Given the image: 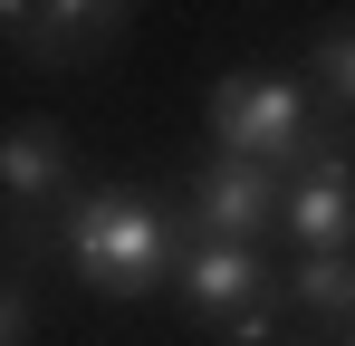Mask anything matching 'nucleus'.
<instances>
[{
    "label": "nucleus",
    "instance_id": "1",
    "mask_svg": "<svg viewBox=\"0 0 355 346\" xmlns=\"http://www.w3.org/2000/svg\"><path fill=\"white\" fill-rule=\"evenodd\" d=\"M67 260H77V279L106 288V298H144L173 270V222H164V202H144L125 183H96L67 212Z\"/></svg>",
    "mask_w": 355,
    "mask_h": 346
},
{
    "label": "nucleus",
    "instance_id": "2",
    "mask_svg": "<svg viewBox=\"0 0 355 346\" xmlns=\"http://www.w3.org/2000/svg\"><path fill=\"white\" fill-rule=\"evenodd\" d=\"M173 279H182V308H192L211 337H231V346H259L269 318H279V279L259 270L250 240H211V231H192L182 260H173Z\"/></svg>",
    "mask_w": 355,
    "mask_h": 346
},
{
    "label": "nucleus",
    "instance_id": "3",
    "mask_svg": "<svg viewBox=\"0 0 355 346\" xmlns=\"http://www.w3.org/2000/svg\"><path fill=\"white\" fill-rule=\"evenodd\" d=\"M211 135L231 164H269L288 173L307 154V87L297 77H269V67H231L211 87Z\"/></svg>",
    "mask_w": 355,
    "mask_h": 346
},
{
    "label": "nucleus",
    "instance_id": "4",
    "mask_svg": "<svg viewBox=\"0 0 355 346\" xmlns=\"http://www.w3.org/2000/svg\"><path fill=\"white\" fill-rule=\"evenodd\" d=\"M125 19H135V10H116V0H58V10L0 0V49L67 67V58H96V49H116V39H125Z\"/></svg>",
    "mask_w": 355,
    "mask_h": 346
},
{
    "label": "nucleus",
    "instance_id": "5",
    "mask_svg": "<svg viewBox=\"0 0 355 346\" xmlns=\"http://www.w3.org/2000/svg\"><path fill=\"white\" fill-rule=\"evenodd\" d=\"M269 222H288V183L269 164H202L192 173V231H211V240H259Z\"/></svg>",
    "mask_w": 355,
    "mask_h": 346
},
{
    "label": "nucleus",
    "instance_id": "6",
    "mask_svg": "<svg viewBox=\"0 0 355 346\" xmlns=\"http://www.w3.org/2000/svg\"><path fill=\"white\" fill-rule=\"evenodd\" d=\"M288 231H297V250H346L355 240V164L346 154H317L288 183Z\"/></svg>",
    "mask_w": 355,
    "mask_h": 346
},
{
    "label": "nucleus",
    "instance_id": "7",
    "mask_svg": "<svg viewBox=\"0 0 355 346\" xmlns=\"http://www.w3.org/2000/svg\"><path fill=\"white\" fill-rule=\"evenodd\" d=\"M67 173H77V154H67L58 115H19V125L0 135V192H10V202H49Z\"/></svg>",
    "mask_w": 355,
    "mask_h": 346
},
{
    "label": "nucleus",
    "instance_id": "8",
    "mask_svg": "<svg viewBox=\"0 0 355 346\" xmlns=\"http://www.w3.org/2000/svg\"><path fill=\"white\" fill-rule=\"evenodd\" d=\"M288 288H297V308H317V318L355 327V250H307Z\"/></svg>",
    "mask_w": 355,
    "mask_h": 346
},
{
    "label": "nucleus",
    "instance_id": "9",
    "mask_svg": "<svg viewBox=\"0 0 355 346\" xmlns=\"http://www.w3.org/2000/svg\"><path fill=\"white\" fill-rule=\"evenodd\" d=\"M317 87H327L336 106H355V29H327V39H317Z\"/></svg>",
    "mask_w": 355,
    "mask_h": 346
},
{
    "label": "nucleus",
    "instance_id": "10",
    "mask_svg": "<svg viewBox=\"0 0 355 346\" xmlns=\"http://www.w3.org/2000/svg\"><path fill=\"white\" fill-rule=\"evenodd\" d=\"M29 337V298H19V288H0V346H19Z\"/></svg>",
    "mask_w": 355,
    "mask_h": 346
},
{
    "label": "nucleus",
    "instance_id": "11",
    "mask_svg": "<svg viewBox=\"0 0 355 346\" xmlns=\"http://www.w3.org/2000/svg\"><path fill=\"white\" fill-rule=\"evenodd\" d=\"M346 346H355V337H346Z\"/></svg>",
    "mask_w": 355,
    "mask_h": 346
}]
</instances>
